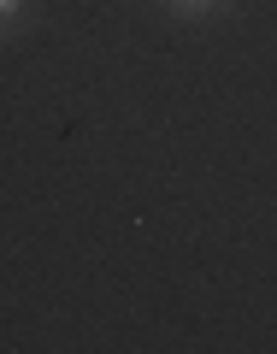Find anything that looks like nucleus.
<instances>
[{
  "label": "nucleus",
  "instance_id": "1",
  "mask_svg": "<svg viewBox=\"0 0 277 354\" xmlns=\"http://www.w3.org/2000/svg\"><path fill=\"white\" fill-rule=\"evenodd\" d=\"M6 12H12V0H0V18H6Z\"/></svg>",
  "mask_w": 277,
  "mask_h": 354
}]
</instances>
